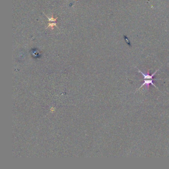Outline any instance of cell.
<instances>
[{
  "instance_id": "obj_3",
  "label": "cell",
  "mask_w": 169,
  "mask_h": 169,
  "mask_svg": "<svg viewBox=\"0 0 169 169\" xmlns=\"http://www.w3.org/2000/svg\"><path fill=\"white\" fill-rule=\"evenodd\" d=\"M48 18L49 19L50 21H56V20H57V18H54L53 17L51 18Z\"/></svg>"
},
{
  "instance_id": "obj_1",
  "label": "cell",
  "mask_w": 169,
  "mask_h": 169,
  "mask_svg": "<svg viewBox=\"0 0 169 169\" xmlns=\"http://www.w3.org/2000/svg\"><path fill=\"white\" fill-rule=\"evenodd\" d=\"M159 70V69H158L157 70H156V71L154 72V73H153V74H152L151 75H150L149 73L146 74L143 73V72H142V71H141V70H139V69H138V71H139V72H140V73L142 75V76H143V77H144V83L142 84V85L140 86V87L138 88V90H139L142 87H143V86H144L145 85H146V86H147V87L149 88V85L150 84H152L153 86H154L158 90H159V89H158V88L155 86V85L153 83V80H154V79H153V77H154V76L155 75V74L157 73V72Z\"/></svg>"
},
{
  "instance_id": "obj_2",
  "label": "cell",
  "mask_w": 169,
  "mask_h": 169,
  "mask_svg": "<svg viewBox=\"0 0 169 169\" xmlns=\"http://www.w3.org/2000/svg\"><path fill=\"white\" fill-rule=\"evenodd\" d=\"M56 26V24L50 23V24H49V25H48L47 28H48V27H51V28H52L53 29V27H54V26Z\"/></svg>"
}]
</instances>
